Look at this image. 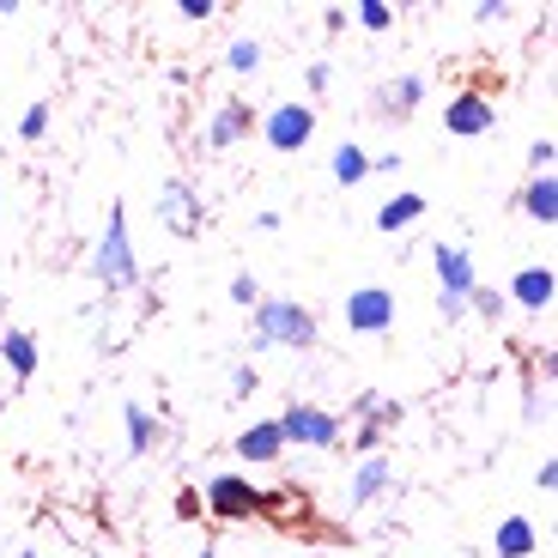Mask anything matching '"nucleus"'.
I'll use <instances>...</instances> for the list:
<instances>
[{"instance_id":"nucleus-29","label":"nucleus","mask_w":558,"mask_h":558,"mask_svg":"<svg viewBox=\"0 0 558 558\" xmlns=\"http://www.w3.org/2000/svg\"><path fill=\"white\" fill-rule=\"evenodd\" d=\"M553 153H558V146H553V140H534V146H529V170H534V177H553Z\"/></svg>"},{"instance_id":"nucleus-35","label":"nucleus","mask_w":558,"mask_h":558,"mask_svg":"<svg viewBox=\"0 0 558 558\" xmlns=\"http://www.w3.org/2000/svg\"><path fill=\"white\" fill-rule=\"evenodd\" d=\"M201 558H213V541H207V546H201Z\"/></svg>"},{"instance_id":"nucleus-28","label":"nucleus","mask_w":558,"mask_h":558,"mask_svg":"<svg viewBox=\"0 0 558 558\" xmlns=\"http://www.w3.org/2000/svg\"><path fill=\"white\" fill-rule=\"evenodd\" d=\"M255 389H262V371H255V364H238V371H231V395H238V401H250Z\"/></svg>"},{"instance_id":"nucleus-33","label":"nucleus","mask_w":558,"mask_h":558,"mask_svg":"<svg viewBox=\"0 0 558 558\" xmlns=\"http://www.w3.org/2000/svg\"><path fill=\"white\" fill-rule=\"evenodd\" d=\"M534 486H541V492H553V486H558V461H553V456L541 461V474H534Z\"/></svg>"},{"instance_id":"nucleus-3","label":"nucleus","mask_w":558,"mask_h":558,"mask_svg":"<svg viewBox=\"0 0 558 558\" xmlns=\"http://www.w3.org/2000/svg\"><path fill=\"white\" fill-rule=\"evenodd\" d=\"M432 267H437V310H444V322H461L468 316V298L480 286L474 255L461 250V243H432Z\"/></svg>"},{"instance_id":"nucleus-24","label":"nucleus","mask_w":558,"mask_h":558,"mask_svg":"<svg viewBox=\"0 0 558 558\" xmlns=\"http://www.w3.org/2000/svg\"><path fill=\"white\" fill-rule=\"evenodd\" d=\"M468 310H480L486 322H504V310H510V298L492 292V286H474V298H468Z\"/></svg>"},{"instance_id":"nucleus-9","label":"nucleus","mask_w":558,"mask_h":558,"mask_svg":"<svg viewBox=\"0 0 558 558\" xmlns=\"http://www.w3.org/2000/svg\"><path fill=\"white\" fill-rule=\"evenodd\" d=\"M255 122H262V116H255L250 98H225L219 110L207 116V146H213V153H231L238 140L255 134Z\"/></svg>"},{"instance_id":"nucleus-6","label":"nucleus","mask_w":558,"mask_h":558,"mask_svg":"<svg viewBox=\"0 0 558 558\" xmlns=\"http://www.w3.org/2000/svg\"><path fill=\"white\" fill-rule=\"evenodd\" d=\"M262 504H267V492L250 486L243 474H213V480H207V510H213V522H250V517H262Z\"/></svg>"},{"instance_id":"nucleus-26","label":"nucleus","mask_w":558,"mask_h":558,"mask_svg":"<svg viewBox=\"0 0 558 558\" xmlns=\"http://www.w3.org/2000/svg\"><path fill=\"white\" fill-rule=\"evenodd\" d=\"M49 134V104H25V116H19V140H43Z\"/></svg>"},{"instance_id":"nucleus-18","label":"nucleus","mask_w":558,"mask_h":558,"mask_svg":"<svg viewBox=\"0 0 558 558\" xmlns=\"http://www.w3.org/2000/svg\"><path fill=\"white\" fill-rule=\"evenodd\" d=\"M418 219H425V195H389L377 207V231H389V238L407 231V225H418Z\"/></svg>"},{"instance_id":"nucleus-4","label":"nucleus","mask_w":558,"mask_h":558,"mask_svg":"<svg viewBox=\"0 0 558 558\" xmlns=\"http://www.w3.org/2000/svg\"><path fill=\"white\" fill-rule=\"evenodd\" d=\"M274 425H279V437H286V444H298V449H335L340 432H347V425H340V413H328V407H316V401H292L286 413L274 418Z\"/></svg>"},{"instance_id":"nucleus-22","label":"nucleus","mask_w":558,"mask_h":558,"mask_svg":"<svg viewBox=\"0 0 558 558\" xmlns=\"http://www.w3.org/2000/svg\"><path fill=\"white\" fill-rule=\"evenodd\" d=\"M262 61H267V49H262V43H255V37H238V43H225V68H231V73H255V68H262Z\"/></svg>"},{"instance_id":"nucleus-13","label":"nucleus","mask_w":558,"mask_h":558,"mask_svg":"<svg viewBox=\"0 0 558 558\" xmlns=\"http://www.w3.org/2000/svg\"><path fill=\"white\" fill-rule=\"evenodd\" d=\"M0 359H7L13 383H31V377H37V364H43L37 335H31V328H7V335H0Z\"/></svg>"},{"instance_id":"nucleus-21","label":"nucleus","mask_w":558,"mask_h":558,"mask_svg":"<svg viewBox=\"0 0 558 558\" xmlns=\"http://www.w3.org/2000/svg\"><path fill=\"white\" fill-rule=\"evenodd\" d=\"M122 425H128V456H146V449L158 444V418L146 413L140 401H128V407H122Z\"/></svg>"},{"instance_id":"nucleus-37","label":"nucleus","mask_w":558,"mask_h":558,"mask_svg":"<svg viewBox=\"0 0 558 558\" xmlns=\"http://www.w3.org/2000/svg\"><path fill=\"white\" fill-rule=\"evenodd\" d=\"M0 195H7V189H0Z\"/></svg>"},{"instance_id":"nucleus-25","label":"nucleus","mask_w":558,"mask_h":558,"mask_svg":"<svg viewBox=\"0 0 558 558\" xmlns=\"http://www.w3.org/2000/svg\"><path fill=\"white\" fill-rule=\"evenodd\" d=\"M347 444H352V456H383V444H389V432H383V425H359V432H352L347 437Z\"/></svg>"},{"instance_id":"nucleus-12","label":"nucleus","mask_w":558,"mask_h":558,"mask_svg":"<svg viewBox=\"0 0 558 558\" xmlns=\"http://www.w3.org/2000/svg\"><path fill=\"white\" fill-rule=\"evenodd\" d=\"M418 98H425V80H418V73H401V80H389L377 92V104H371V110H377L383 122H407V116L418 110Z\"/></svg>"},{"instance_id":"nucleus-15","label":"nucleus","mask_w":558,"mask_h":558,"mask_svg":"<svg viewBox=\"0 0 558 558\" xmlns=\"http://www.w3.org/2000/svg\"><path fill=\"white\" fill-rule=\"evenodd\" d=\"M352 418H359V425H383V432L395 437V425H401L407 418V407L395 401V395H377V389H359L352 395V407H347Z\"/></svg>"},{"instance_id":"nucleus-27","label":"nucleus","mask_w":558,"mask_h":558,"mask_svg":"<svg viewBox=\"0 0 558 558\" xmlns=\"http://www.w3.org/2000/svg\"><path fill=\"white\" fill-rule=\"evenodd\" d=\"M352 19H359L364 31H389L395 25V13L383 7V0H359V7H352Z\"/></svg>"},{"instance_id":"nucleus-5","label":"nucleus","mask_w":558,"mask_h":558,"mask_svg":"<svg viewBox=\"0 0 558 558\" xmlns=\"http://www.w3.org/2000/svg\"><path fill=\"white\" fill-rule=\"evenodd\" d=\"M255 128H262V140L274 146V153H304L310 134H316V110H310V104H298V98H286V104H274V110H267Z\"/></svg>"},{"instance_id":"nucleus-19","label":"nucleus","mask_w":558,"mask_h":558,"mask_svg":"<svg viewBox=\"0 0 558 558\" xmlns=\"http://www.w3.org/2000/svg\"><path fill=\"white\" fill-rule=\"evenodd\" d=\"M328 170H335L340 189H352V182L371 177V153H364L359 140H340V146H335V165H328Z\"/></svg>"},{"instance_id":"nucleus-23","label":"nucleus","mask_w":558,"mask_h":558,"mask_svg":"<svg viewBox=\"0 0 558 558\" xmlns=\"http://www.w3.org/2000/svg\"><path fill=\"white\" fill-rule=\"evenodd\" d=\"M225 298H231L238 310H255V304H262V279L243 267V274H231V292H225Z\"/></svg>"},{"instance_id":"nucleus-2","label":"nucleus","mask_w":558,"mask_h":558,"mask_svg":"<svg viewBox=\"0 0 558 558\" xmlns=\"http://www.w3.org/2000/svg\"><path fill=\"white\" fill-rule=\"evenodd\" d=\"M92 274L104 279V292H134L140 286V262H134V243H128V207H110V225H104L98 250H92Z\"/></svg>"},{"instance_id":"nucleus-1","label":"nucleus","mask_w":558,"mask_h":558,"mask_svg":"<svg viewBox=\"0 0 558 558\" xmlns=\"http://www.w3.org/2000/svg\"><path fill=\"white\" fill-rule=\"evenodd\" d=\"M250 322H255V340H250L255 352H267V347L310 352L316 347V310L298 304V298H262V304L250 310Z\"/></svg>"},{"instance_id":"nucleus-30","label":"nucleus","mask_w":558,"mask_h":558,"mask_svg":"<svg viewBox=\"0 0 558 558\" xmlns=\"http://www.w3.org/2000/svg\"><path fill=\"white\" fill-rule=\"evenodd\" d=\"M304 85H310V92H328V85H335V61H310Z\"/></svg>"},{"instance_id":"nucleus-16","label":"nucleus","mask_w":558,"mask_h":558,"mask_svg":"<svg viewBox=\"0 0 558 558\" xmlns=\"http://www.w3.org/2000/svg\"><path fill=\"white\" fill-rule=\"evenodd\" d=\"M492 553L498 558H534L541 553V529H534L529 517H504L498 534H492Z\"/></svg>"},{"instance_id":"nucleus-31","label":"nucleus","mask_w":558,"mask_h":558,"mask_svg":"<svg viewBox=\"0 0 558 558\" xmlns=\"http://www.w3.org/2000/svg\"><path fill=\"white\" fill-rule=\"evenodd\" d=\"M371 177H401V153H377L371 158Z\"/></svg>"},{"instance_id":"nucleus-34","label":"nucleus","mask_w":558,"mask_h":558,"mask_svg":"<svg viewBox=\"0 0 558 558\" xmlns=\"http://www.w3.org/2000/svg\"><path fill=\"white\" fill-rule=\"evenodd\" d=\"M182 19H201V25H207V19H213V0H182Z\"/></svg>"},{"instance_id":"nucleus-32","label":"nucleus","mask_w":558,"mask_h":558,"mask_svg":"<svg viewBox=\"0 0 558 558\" xmlns=\"http://www.w3.org/2000/svg\"><path fill=\"white\" fill-rule=\"evenodd\" d=\"M474 19H480V25H492V19H510V7H504V0H480Z\"/></svg>"},{"instance_id":"nucleus-17","label":"nucleus","mask_w":558,"mask_h":558,"mask_svg":"<svg viewBox=\"0 0 558 558\" xmlns=\"http://www.w3.org/2000/svg\"><path fill=\"white\" fill-rule=\"evenodd\" d=\"M553 292H558V279H553V267H522L517 279H510V298H517L522 310H546L553 304Z\"/></svg>"},{"instance_id":"nucleus-8","label":"nucleus","mask_w":558,"mask_h":558,"mask_svg":"<svg viewBox=\"0 0 558 558\" xmlns=\"http://www.w3.org/2000/svg\"><path fill=\"white\" fill-rule=\"evenodd\" d=\"M444 128L456 140H480V134H492V128H498V104H492L486 92H456V98H449V110H444Z\"/></svg>"},{"instance_id":"nucleus-14","label":"nucleus","mask_w":558,"mask_h":558,"mask_svg":"<svg viewBox=\"0 0 558 558\" xmlns=\"http://www.w3.org/2000/svg\"><path fill=\"white\" fill-rule=\"evenodd\" d=\"M286 456V437H279L274 418H262V425H250V432H238V461H250V468H267V461Z\"/></svg>"},{"instance_id":"nucleus-11","label":"nucleus","mask_w":558,"mask_h":558,"mask_svg":"<svg viewBox=\"0 0 558 558\" xmlns=\"http://www.w3.org/2000/svg\"><path fill=\"white\" fill-rule=\"evenodd\" d=\"M158 213H165V225H170V231H182V238H195L201 219H207L201 195H189V182H170L165 195H158Z\"/></svg>"},{"instance_id":"nucleus-36","label":"nucleus","mask_w":558,"mask_h":558,"mask_svg":"<svg viewBox=\"0 0 558 558\" xmlns=\"http://www.w3.org/2000/svg\"><path fill=\"white\" fill-rule=\"evenodd\" d=\"M19 558H43V553H19Z\"/></svg>"},{"instance_id":"nucleus-10","label":"nucleus","mask_w":558,"mask_h":558,"mask_svg":"<svg viewBox=\"0 0 558 558\" xmlns=\"http://www.w3.org/2000/svg\"><path fill=\"white\" fill-rule=\"evenodd\" d=\"M389 486H395V461H389V449H383V456H364V461H359V474H352L347 510H371V504H377Z\"/></svg>"},{"instance_id":"nucleus-7","label":"nucleus","mask_w":558,"mask_h":558,"mask_svg":"<svg viewBox=\"0 0 558 558\" xmlns=\"http://www.w3.org/2000/svg\"><path fill=\"white\" fill-rule=\"evenodd\" d=\"M395 328V292L389 286H359V292H347V335L359 340H377Z\"/></svg>"},{"instance_id":"nucleus-20","label":"nucleus","mask_w":558,"mask_h":558,"mask_svg":"<svg viewBox=\"0 0 558 558\" xmlns=\"http://www.w3.org/2000/svg\"><path fill=\"white\" fill-rule=\"evenodd\" d=\"M522 213H529L534 225H553L558 219V182L553 177H534L529 189H522Z\"/></svg>"}]
</instances>
